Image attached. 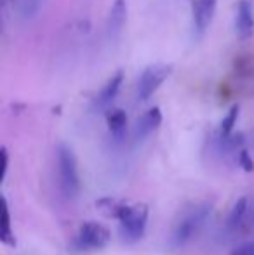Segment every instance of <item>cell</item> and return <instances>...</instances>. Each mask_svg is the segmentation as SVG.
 <instances>
[{
	"instance_id": "1",
	"label": "cell",
	"mask_w": 254,
	"mask_h": 255,
	"mask_svg": "<svg viewBox=\"0 0 254 255\" xmlns=\"http://www.w3.org/2000/svg\"><path fill=\"white\" fill-rule=\"evenodd\" d=\"M148 221V207L145 203H129L120 215V235L122 240L129 243H134L143 238Z\"/></svg>"
},
{
	"instance_id": "2",
	"label": "cell",
	"mask_w": 254,
	"mask_h": 255,
	"mask_svg": "<svg viewBox=\"0 0 254 255\" xmlns=\"http://www.w3.org/2000/svg\"><path fill=\"white\" fill-rule=\"evenodd\" d=\"M110 229L99 222H84L78 229V235L75 236L71 243L73 252H92V250L105 249L110 243Z\"/></svg>"
},
{
	"instance_id": "3",
	"label": "cell",
	"mask_w": 254,
	"mask_h": 255,
	"mask_svg": "<svg viewBox=\"0 0 254 255\" xmlns=\"http://www.w3.org/2000/svg\"><path fill=\"white\" fill-rule=\"evenodd\" d=\"M209 210H211V203H200V205H195V207L188 208L183 214V217H180V222H178L173 231L174 245L181 247L183 243H187L188 240L199 231L200 226L204 224Z\"/></svg>"
},
{
	"instance_id": "4",
	"label": "cell",
	"mask_w": 254,
	"mask_h": 255,
	"mask_svg": "<svg viewBox=\"0 0 254 255\" xmlns=\"http://www.w3.org/2000/svg\"><path fill=\"white\" fill-rule=\"evenodd\" d=\"M58 168L61 188L68 196H75L80 189V179H78L77 160L75 154L66 146H59L58 151Z\"/></svg>"
},
{
	"instance_id": "5",
	"label": "cell",
	"mask_w": 254,
	"mask_h": 255,
	"mask_svg": "<svg viewBox=\"0 0 254 255\" xmlns=\"http://www.w3.org/2000/svg\"><path fill=\"white\" fill-rule=\"evenodd\" d=\"M171 75V66L166 64H153L148 66L141 73L138 82V99L139 101H146L153 92L162 85V82Z\"/></svg>"
},
{
	"instance_id": "6",
	"label": "cell",
	"mask_w": 254,
	"mask_h": 255,
	"mask_svg": "<svg viewBox=\"0 0 254 255\" xmlns=\"http://www.w3.org/2000/svg\"><path fill=\"white\" fill-rule=\"evenodd\" d=\"M216 5L218 0H192V14L197 31L204 33L207 30L216 12Z\"/></svg>"
},
{
	"instance_id": "7",
	"label": "cell",
	"mask_w": 254,
	"mask_h": 255,
	"mask_svg": "<svg viewBox=\"0 0 254 255\" xmlns=\"http://www.w3.org/2000/svg\"><path fill=\"white\" fill-rule=\"evenodd\" d=\"M237 31L242 40L254 33V7L251 0H241L237 7Z\"/></svg>"
},
{
	"instance_id": "8",
	"label": "cell",
	"mask_w": 254,
	"mask_h": 255,
	"mask_svg": "<svg viewBox=\"0 0 254 255\" xmlns=\"http://www.w3.org/2000/svg\"><path fill=\"white\" fill-rule=\"evenodd\" d=\"M126 17H127V5L126 0H115L113 7L110 10L108 16V23H106V30H108L110 38H117L122 31L124 24H126Z\"/></svg>"
},
{
	"instance_id": "9",
	"label": "cell",
	"mask_w": 254,
	"mask_h": 255,
	"mask_svg": "<svg viewBox=\"0 0 254 255\" xmlns=\"http://www.w3.org/2000/svg\"><path fill=\"white\" fill-rule=\"evenodd\" d=\"M126 205H127L126 200L106 196V198H101V200L96 202V208H98L105 217L117 219V221H119L120 215H122V212H124V208H126Z\"/></svg>"
},
{
	"instance_id": "10",
	"label": "cell",
	"mask_w": 254,
	"mask_h": 255,
	"mask_svg": "<svg viewBox=\"0 0 254 255\" xmlns=\"http://www.w3.org/2000/svg\"><path fill=\"white\" fill-rule=\"evenodd\" d=\"M160 122H162V113H160L159 108H152V110H148L145 115H143L141 120L138 122V135L139 137L148 135L150 132H153L157 127H159Z\"/></svg>"
},
{
	"instance_id": "11",
	"label": "cell",
	"mask_w": 254,
	"mask_h": 255,
	"mask_svg": "<svg viewBox=\"0 0 254 255\" xmlns=\"http://www.w3.org/2000/svg\"><path fill=\"white\" fill-rule=\"evenodd\" d=\"M122 82H124V75H122V71H119V73H117L115 77H112V80L105 85V89L101 91L99 98L96 99V104H98L99 108H103V106H106V104L112 103L113 99H115L117 92L120 91V85H122Z\"/></svg>"
},
{
	"instance_id": "12",
	"label": "cell",
	"mask_w": 254,
	"mask_h": 255,
	"mask_svg": "<svg viewBox=\"0 0 254 255\" xmlns=\"http://www.w3.org/2000/svg\"><path fill=\"white\" fill-rule=\"evenodd\" d=\"M0 207H2V217H0V240H2V243H5V245L16 247V238H14L12 229H10V214H9V207H7L5 198H2Z\"/></svg>"
},
{
	"instance_id": "13",
	"label": "cell",
	"mask_w": 254,
	"mask_h": 255,
	"mask_svg": "<svg viewBox=\"0 0 254 255\" xmlns=\"http://www.w3.org/2000/svg\"><path fill=\"white\" fill-rule=\"evenodd\" d=\"M106 124L113 135H122L127 125V115L122 110H112L106 113Z\"/></svg>"
},
{
	"instance_id": "14",
	"label": "cell",
	"mask_w": 254,
	"mask_h": 255,
	"mask_svg": "<svg viewBox=\"0 0 254 255\" xmlns=\"http://www.w3.org/2000/svg\"><path fill=\"white\" fill-rule=\"evenodd\" d=\"M249 203H251V200L249 198H241L237 200V203L234 205V208H232L230 215H228V228L230 229H239L242 224V219H244L246 212H248L249 208Z\"/></svg>"
},
{
	"instance_id": "15",
	"label": "cell",
	"mask_w": 254,
	"mask_h": 255,
	"mask_svg": "<svg viewBox=\"0 0 254 255\" xmlns=\"http://www.w3.org/2000/svg\"><path fill=\"white\" fill-rule=\"evenodd\" d=\"M237 117H239V106L235 104V106H232V110L228 111L227 117L223 118V122H221V135H223L225 139H228L232 135V130H234V127H235Z\"/></svg>"
},
{
	"instance_id": "16",
	"label": "cell",
	"mask_w": 254,
	"mask_h": 255,
	"mask_svg": "<svg viewBox=\"0 0 254 255\" xmlns=\"http://www.w3.org/2000/svg\"><path fill=\"white\" fill-rule=\"evenodd\" d=\"M40 7V0H23V5H21V10H23L24 17H31Z\"/></svg>"
},
{
	"instance_id": "17",
	"label": "cell",
	"mask_w": 254,
	"mask_h": 255,
	"mask_svg": "<svg viewBox=\"0 0 254 255\" xmlns=\"http://www.w3.org/2000/svg\"><path fill=\"white\" fill-rule=\"evenodd\" d=\"M254 228V203L251 202L249 203V208L248 212H246L244 219H242V224L239 229H244V231H248V229H253Z\"/></svg>"
},
{
	"instance_id": "18",
	"label": "cell",
	"mask_w": 254,
	"mask_h": 255,
	"mask_svg": "<svg viewBox=\"0 0 254 255\" xmlns=\"http://www.w3.org/2000/svg\"><path fill=\"white\" fill-rule=\"evenodd\" d=\"M239 163H241V167L244 168L246 172H253L254 170L253 158H251V154H249L248 149H242L241 154H239Z\"/></svg>"
},
{
	"instance_id": "19",
	"label": "cell",
	"mask_w": 254,
	"mask_h": 255,
	"mask_svg": "<svg viewBox=\"0 0 254 255\" xmlns=\"http://www.w3.org/2000/svg\"><path fill=\"white\" fill-rule=\"evenodd\" d=\"M228 255H254V243H246L242 247H237Z\"/></svg>"
},
{
	"instance_id": "20",
	"label": "cell",
	"mask_w": 254,
	"mask_h": 255,
	"mask_svg": "<svg viewBox=\"0 0 254 255\" xmlns=\"http://www.w3.org/2000/svg\"><path fill=\"white\" fill-rule=\"evenodd\" d=\"M0 156H2V179H3V177H5V172H7V165H9V156H7V149L5 148H2Z\"/></svg>"
}]
</instances>
